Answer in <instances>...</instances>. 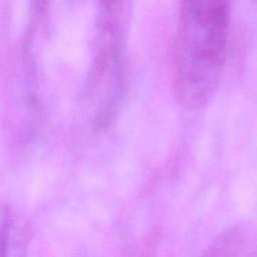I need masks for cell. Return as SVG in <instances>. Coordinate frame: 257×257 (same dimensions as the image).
I'll use <instances>...</instances> for the list:
<instances>
[{
	"label": "cell",
	"mask_w": 257,
	"mask_h": 257,
	"mask_svg": "<svg viewBox=\"0 0 257 257\" xmlns=\"http://www.w3.org/2000/svg\"><path fill=\"white\" fill-rule=\"evenodd\" d=\"M33 13L37 16L42 14L47 6V0H31Z\"/></svg>",
	"instance_id": "277c9868"
},
{
	"label": "cell",
	"mask_w": 257,
	"mask_h": 257,
	"mask_svg": "<svg viewBox=\"0 0 257 257\" xmlns=\"http://www.w3.org/2000/svg\"><path fill=\"white\" fill-rule=\"evenodd\" d=\"M248 236L238 228L223 233L209 248L212 255H240L239 251L249 248Z\"/></svg>",
	"instance_id": "3957f363"
},
{
	"label": "cell",
	"mask_w": 257,
	"mask_h": 257,
	"mask_svg": "<svg viewBox=\"0 0 257 257\" xmlns=\"http://www.w3.org/2000/svg\"><path fill=\"white\" fill-rule=\"evenodd\" d=\"M231 0H181L174 76L184 108L205 106L218 89L226 59Z\"/></svg>",
	"instance_id": "6da1fadb"
},
{
	"label": "cell",
	"mask_w": 257,
	"mask_h": 257,
	"mask_svg": "<svg viewBox=\"0 0 257 257\" xmlns=\"http://www.w3.org/2000/svg\"><path fill=\"white\" fill-rule=\"evenodd\" d=\"M125 87V40L99 38L86 86V98L92 109V121L106 127L115 116Z\"/></svg>",
	"instance_id": "7a4b0ae2"
}]
</instances>
